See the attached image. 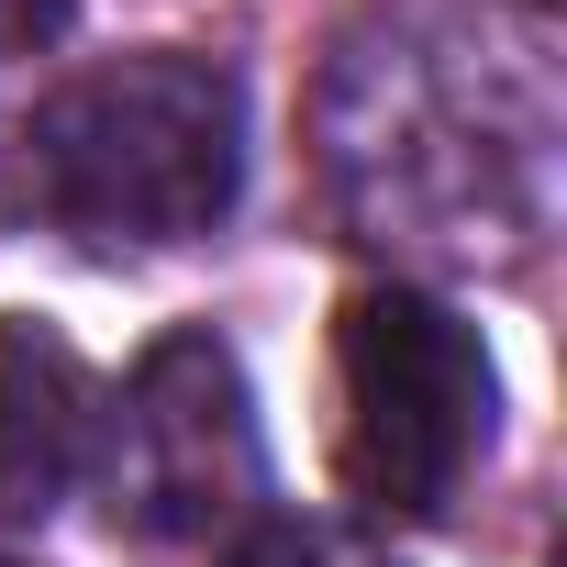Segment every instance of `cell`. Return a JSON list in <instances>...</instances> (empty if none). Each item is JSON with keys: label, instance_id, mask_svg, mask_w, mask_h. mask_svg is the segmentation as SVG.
Segmentation results:
<instances>
[{"label": "cell", "instance_id": "1", "mask_svg": "<svg viewBox=\"0 0 567 567\" xmlns=\"http://www.w3.org/2000/svg\"><path fill=\"white\" fill-rule=\"evenodd\" d=\"M323 189L357 245L401 267H523L545 234V56L456 12H379L334 45L312 101Z\"/></svg>", "mask_w": 567, "mask_h": 567}, {"label": "cell", "instance_id": "2", "mask_svg": "<svg viewBox=\"0 0 567 567\" xmlns=\"http://www.w3.org/2000/svg\"><path fill=\"white\" fill-rule=\"evenodd\" d=\"M23 178L56 234L90 256H167L200 245L245 189V90L223 56L134 45L45 90L23 134Z\"/></svg>", "mask_w": 567, "mask_h": 567}, {"label": "cell", "instance_id": "3", "mask_svg": "<svg viewBox=\"0 0 567 567\" xmlns=\"http://www.w3.org/2000/svg\"><path fill=\"white\" fill-rule=\"evenodd\" d=\"M501 434L478 323L412 278H368L334 312V467L368 523H434Z\"/></svg>", "mask_w": 567, "mask_h": 567}, {"label": "cell", "instance_id": "4", "mask_svg": "<svg viewBox=\"0 0 567 567\" xmlns=\"http://www.w3.org/2000/svg\"><path fill=\"white\" fill-rule=\"evenodd\" d=\"M90 478L134 545H200L223 523H256L267 445H256V390H245L234 346L200 323L156 334L134 357V379L101 401Z\"/></svg>", "mask_w": 567, "mask_h": 567}, {"label": "cell", "instance_id": "5", "mask_svg": "<svg viewBox=\"0 0 567 567\" xmlns=\"http://www.w3.org/2000/svg\"><path fill=\"white\" fill-rule=\"evenodd\" d=\"M101 445V379L90 357L34 323V312H0V523H45Z\"/></svg>", "mask_w": 567, "mask_h": 567}, {"label": "cell", "instance_id": "6", "mask_svg": "<svg viewBox=\"0 0 567 567\" xmlns=\"http://www.w3.org/2000/svg\"><path fill=\"white\" fill-rule=\"evenodd\" d=\"M223 567H401V556L379 523H346V512H256Z\"/></svg>", "mask_w": 567, "mask_h": 567}, {"label": "cell", "instance_id": "7", "mask_svg": "<svg viewBox=\"0 0 567 567\" xmlns=\"http://www.w3.org/2000/svg\"><path fill=\"white\" fill-rule=\"evenodd\" d=\"M79 23V0H0V56H34Z\"/></svg>", "mask_w": 567, "mask_h": 567}, {"label": "cell", "instance_id": "8", "mask_svg": "<svg viewBox=\"0 0 567 567\" xmlns=\"http://www.w3.org/2000/svg\"><path fill=\"white\" fill-rule=\"evenodd\" d=\"M0 200H12V145H0Z\"/></svg>", "mask_w": 567, "mask_h": 567}, {"label": "cell", "instance_id": "9", "mask_svg": "<svg viewBox=\"0 0 567 567\" xmlns=\"http://www.w3.org/2000/svg\"><path fill=\"white\" fill-rule=\"evenodd\" d=\"M0 567H12V556H0Z\"/></svg>", "mask_w": 567, "mask_h": 567}]
</instances>
